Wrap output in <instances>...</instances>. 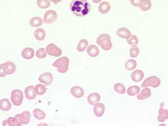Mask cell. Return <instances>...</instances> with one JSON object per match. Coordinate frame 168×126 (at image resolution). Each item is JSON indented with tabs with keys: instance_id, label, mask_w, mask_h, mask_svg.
Listing matches in <instances>:
<instances>
[{
	"instance_id": "cell-1",
	"label": "cell",
	"mask_w": 168,
	"mask_h": 126,
	"mask_svg": "<svg viewBox=\"0 0 168 126\" xmlns=\"http://www.w3.org/2000/svg\"><path fill=\"white\" fill-rule=\"evenodd\" d=\"M90 5L87 0H72L70 4L71 13L77 17H85L90 11Z\"/></svg>"
},
{
	"instance_id": "cell-2",
	"label": "cell",
	"mask_w": 168,
	"mask_h": 126,
	"mask_svg": "<svg viewBox=\"0 0 168 126\" xmlns=\"http://www.w3.org/2000/svg\"><path fill=\"white\" fill-rule=\"evenodd\" d=\"M53 66L57 68L60 73H65L68 71L69 66V59L67 57H62L53 63Z\"/></svg>"
},
{
	"instance_id": "cell-3",
	"label": "cell",
	"mask_w": 168,
	"mask_h": 126,
	"mask_svg": "<svg viewBox=\"0 0 168 126\" xmlns=\"http://www.w3.org/2000/svg\"><path fill=\"white\" fill-rule=\"evenodd\" d=\"M97 44L105 51L110 50L112 47L110 36L107 34H103L97 37Z\"/></svg>"
},
{
	"instance_id": "cell-4",
	"label": "cell",
	"mask_w": 168,
	"mask_h": 126,
	"mask_svg": "<svg viewBox=\"0 0 168 126\" xmlns=\"http://www.w3.org/2000/svg\"><path fill=\"white\" fill-rule=\"evenodd\" d=\"M24 99V94L21 90L15 89L11 92L10 100L12 103L15 106H20L22 104Z\"/></svg>"
},
{
	"instance_id": "cell-5",
	"label": "cell",
	"mask_w": 168,
	"mask_h": 126,
	"mask_svg": "<svg viewBox=\"0 0 168 126\" xmlns=\"http://www.w3.org/2000/svg\"><path fill=\"white\" fill-rule=\"evenodd\" d=\"M160 83L161 80L159 78H158L156 76H151L147 78L143 82L141 87L142 88H145L149 86H151L153 88H157L160 85Z\"/></svg>"
},
{
	"instance_id": "cell-6",
	"label": "cell",
	"mask_w": 168,
	"mask_h": 126,
	"mask_svg": "<svg viewBox=\"0 0 168 126\" xmlns=\"http://www.w3.org/2000/svg\"><path fill=\"white\" fill-rule=\"evenodd\" d=\"M15 118L19 123L20 126L28 124L31 119V114L29 111H23L22 113L15 115Z\"/></svg>"
},
{
	"instance_id": "cell-7",
	"label": "cell",
	"mask_w": 168,
	"mask_h": 126,
	"mask_svg": "<svg viewBox=\"0 0 168 126\" xmlns=\"http://www.w3.org/2000/svg\"><path fill=\"white\" fill-rule=\"evenodd\" d=\"M46 53L49 56L53 57H60L61 56L62 51L61 49L56 46V44L51 43L48 44L46 47Z\"/></svg>"
},
{
	"instance_id": "cell-8",
	"label": "cell",
	"mask_w": 168,
	"mask_h": 126,
	"mask_svg": "<svg viewBox=\"0 0 168 126\" xmlns=\"http://www.w3.org/2000/svg\"><path fill=\"white\" fill-rule=\"evenodd\" d=\"M57 14L54 10H50L47 11L44 15V22L47 24H50L56 21L57 19Z\"/></svg>"
},
{
	"instance_id": "cell-9",
	"label": "cell",
	"mask_w": 168,
	"mask_h": 126,
	"mask_svg": "<svg viewBox=\"0 0 168 126\" xmlns=\"http://www.w3.org/2000/svg\"><path fill=\"white\" fill-rule=\"evenodd\" d=\"M38 81L46 86H50L53 82V76L50 73H44L39 76Z\"/></svg>"
},
{
	"instance_id": "cell-10",
	"label": "cell",
	"mask_w": 168,
	"mask_h": 126,
	"mask_svg": "<svg viewBox=\"0 0 168 126\" xmlns=\"http://www.w3.org/2000/svg\"><path fill=\"white\" fill-rule=\"evenodd\" d=\"M24 94L26 96V98L29 100H33L36 98V92L34 90V86H28L24 90Z\"/></svg>"
},
{
	"instance_id": "cell-11",
	"label": "cell",
	"mask_w": 168,
	"mask_h": 126,
	"mask_svg": "<svg viewBox=\"0 0 168 126\" xmlns=\"http://www.w3.org/2000/svg\"><path fill=\"white\" fill-rule=\"evenodd\" d=\"M71 94L76 98H80L84 94V91L81 87L74 86L70 90Z\"/></svg>"
},
{
	"instance_id": "cell-12",
	"label": "cell",
	"mask_w": 168,
	"mask_h": 126,
	"mask_svg": "<svg viewBox=\"0 0 168 126\" xmlns=\"http://www.w3.org/2000/svg\"><path fill=\"white\" fill-rule=\"evenodd\" d=\"M4 70L7 75H11L15 73L16 70L15 64L12 61H7L4 63Z\"/></svg>"
},
{
	"instance_id": "cell-13",
	"label": "cell",
	"mask_w": 168,
	"mask_h": 126,
	"mask_svg": "<svg viewBox=\"0 0 168 126\" xmlns=\"http://www.w3.org/2000/svg\"><path fill=\"white\" fill-rule=\"evenodd\" d=\"M34 50L32 48H25L21 52V56L23 58L26 60H30L34 57Z\"/></svg>"
},
{
	"instance_id": "cell-14",
	"label": "cell",
	"mask_w": 168,
	"mask_h": 126,
	"mask_svg": "<svg viewBox=\"0 0 168 126\" xmlns=\"http://www.w3.org/2000/svg\"><path fill=\"white\" fill-rule=\"evenodd\" d=\"M93 111L95 114V116L98 117H102L105 111V107L103 103H97L94 105Z\"/></svg>"
},
{
	"instance_id": "cell-15",
	"label": "cell",
	"mask_w": 168,
	"mask_h": 126,
	"mask_svg": "<svg viewBox=\"0 0 168 126\" xmlns=\"http://www.w3.org/2000/svg\"><path fill=\"white\" fill-rule=\"evenodd\" d=\"M100 101V96L97 93H92L90 95H89L87 97L88 103L92 106H94Z\"/></svg>"
},
{
	"instance_id": "cell-16",
	"label": "cell",
	"mask_w": 168,
	"mask_h": 126,
	"mask_svg": "<svg viewBox=\"0 0 168 126\" xmlns=\"http://www.w3.org/2000/svg\"><path fill=\"white\" fill-rule=\"evenodd\" d=\"M116 34L119 37L127 40V38L131 35V33L127 28L121 27L117 30L116 31Z\"/></svg>"
},
{
	"instance_id": "cell-17",
	"label": "cell",
	"mask_w": 168,
	"mask_h": 126,
	"mask_svg": "<svg viewBox=\"0 0 168 126\" xmlns=\"http://www.w3.org/2000/svg\"><path fill=\"white\" fill-rule=\"evenodd\" d=\"M151 90L147 87H145L142 91L138 93L137 98L139 100H144L151 96Z\"/></svg>"
},
{
	"instance_id": "cell-18",
	"label": "cell",
	"mask_w": 168,
	"mask_h": 126,
	"mask_svg": "<svg viewBox=\"0 0 168 126\" xmlns=\"http://www.w3.org/2000/svg\"><path fill=\"white\" fill-rule=\"evenodd\" d=\"M144 77V73L140 70L133 71L131 74V78L134 82H140Z\"/></svg>"
},
{
	"instance_id": "cell-19",
	"label": "cell",
	"mask_w": 168,
	"mask_h": 126,
	"mask_svg": "<svg viewBox=\"0 0 168 126\" xmlns=\"http://www.w3.org/2000/svg\"><path fill=\"white\" fill-rule=\"evenodd\" d=\"M87 53L88 55L91 57H96L99 55L100 51L97 46L95 45H90L87 47Z\"/></svg>"
},
{
	"instance_id": "cell-20",
	"label": "cell",
	"mask_w": 168,
	"mask_h": 126,
	"mask_svg": "<svg viewBox=\"0 0 168 126\" xmlns=\"http://www.w3.org/2000/svg\"><path fill=\"white\" fill-rule=\"evenodd\" d=\"M168 111L167 109H163L161 107L158 111V120L159 122L163 123L168 120Z\"/></svg>"
},
{
	"instance_id": "cell-21",
	"label": "cell",
	"mask_w": 168,
	"mask_h": 126,
	"mask_svg": "<svg viewBox=\"0 0 168 126\" xmlns=\"http://www.w3.org/2000/svg\"><path fill=\"white\" fill-rule=\"evenodd\" d=\"M11 108V104L8 98H3L0 100V109L3 111H10Z\"/></svg>"
},
{
	"instance_id": "cell-22",
	"label": "cell",
	"mask_w": 168,
	"mask_h": 126,
	"mask_svg": "<svg viewBox=\"0 0 168 126\" xmlns=\"http://www.w3.org/2000/svg\"><path fill=\"white\" fill-rule=\"evenodd\" d=\"M139 7L143 11H147L151 8L152 2L150 0H141Z\"/></svg>"
},
{
	"instance_id": "cell-23",
	"label": "cell",
	"mask_w": 168,
	"mask_h": 126,
	"mask_svg": "<svg viewBox=\"0 0 168 126\" xmlns=\"http://www.w3.org/2000/svg\"><path fill=\"white\" fill-rule=\"evenodd\" d=\"M34 36L37 40L42 41L45 39L46 33L43 28H37L34 33Z\"/></svg>"
},
{
	"instance_id": "cell-24",
	"label": "cell",
	"mask_w": 168,
	"mask_h": 126,
	"mask_svg": "<svg viewBox=\"0 0 168 126\" xmlns=\"http://www.w3.org/2000/svg\"><path fill=\"white\" fill-rule=\"evenodd\" d=\"M99 10L102 14H106L110 10V5L107 2H102L99 6Z\"/></svg>"
},
{
	"instance_id": "cell-25",
	"label": "cell",
	"mask_w": 168,
	"mask_h": 126,
	"mask_svg": "<svg viewBox=\"0 0 168 126\" xmlns=\"http://www.w3.org/2000/svg\"><path fill=\"white\" fill-rule=\"evenodd\" d=\"M3 126H21L15 117H10L8 119L3 121Z\"/></svg>"
},
{
	"instance_id": "cell-26",
	"label": "cell",
	"mask_w": 168,
	"mask_h": 126,
	"mask_svg": "<svg viewBox=\"0 0 168 126\" xmlns=\"http://www.w3.org/2000/svg\"><path fill=\"white\" fill-rule=\"evenodd\" d=\"M33 114L34 118L38 120H42L46 118L45 112L38 108L34 109L33 111Z\"/></svg>"
},
{
	"instance_id": "cell-27",
	"label": "cell",
	"mask_w": 168,
	"mask_h": 126,
	"mask_svg": "<svg viewBox=\"0 0 168 126\" xmlns=\"http://www.w3.org/2000/svg\"><path fill=\"white\" fill-rule=\"evenodd\" d=\"M30 25L33 27H38L43 25V19L40 17H34L31 18Z\"/></svg>"
},
{
	"instance_id": "cell-28",
	"label": "cell",
	"mask_w": 168,
	"mask_h": 126,
	"mask_svg": "<svg viewBox=\"0 0 168 126\" xmlns=\"http://www.w3.org/2000/svg\"><path fill=\"white\" fill-rule=\"evenodd\" d=\"M89 43L86 40L83 39L79 41L78 45L77 46L76 50L79 53H83L86 49Z\"/></svg>"
},
{
	"instance_id": "cell-29",
	"label": "cell",
	"mask_w": 168,
	"mask_h": 126,
	"mask_svg": "<svg viewBox=\"0 0 168 126\" xmlns=\"http://www.w3.org/2000/svg\"><path fill=\"white\" fill-rule=\"evenodd\" d=\"M137 66V62L136 61L132 59H130L127 60L125 64V68L129 71L133 70L136 68Z\"/></svg>"
},
{
	"instance_id": "cell-30",
	"label": "cell",
	"mask_w": 168,
	"mask_h": 126,
	"mask_svg": "<svg viewBox=\"0 0 168 126\" xmlns=\"http://www.w3.org/2000/svg\"><path fill=\"white\" fill-rule=\"evenodd\" d=\"M140 91V87L138 86H132L129 87L127 90V94L129 96H135Z\"/></svg>"
},
{
	"instance_id": "cell-31",
	"label": "cell",
	"mask_w": 168,
	"mask_h": 126,
	"mask_svg": "<svg viewBox=\"0 0 168 126\" xmlns=\"http://www.w3.org/2000/svg\"><path fill=\"white\" fill-rule=\"evenodd\" d=\"M34 90L36 92V94H38L39 96H43L46 93L47 89H46V86L44 85L39 84H37L34 87Z\"/></svg>"
},
{
	"instance_id": "cell-32",
	"label": "cell",
	"mask_w": 168,
	"mask_h": 126,
	"mask_svg": "<svg viewBox=\"0 0 168 126\" xmlns=\"http://www.w3.org/2000/svg\"><path fill=\"white\" fill-rule=\"evenodd\" d=\"M114 90L118 94H124L126 93L125 86H124L122 83H116L114 85Z\"/></svg>"
},
{
	"instance_id": "cell-33",
	"label": "cell",
	"mask_w": 168,
	"mask_h": 126,
	"mask_svg": "<svg viewBox=\"0 0 168 126\" xmlns=\"http://www.w3.org/2000/svg\"><path fill=\"white\" fill-rule=\"evenodd\" d=\"M37 5L41 9H46L50 7V3L48 0H37Z\"/></svg>"
},
{
	"instance_id": "cell-34",
	"label": "cell",
	"mask_w": 168,
	"mask_h": 126,
	"mask_svg": "<svg viewBox=\"0 0 168 126\" xmlns=\"http://www.w3.org/2000/svg\"><path fill=\"white\" fill-rule=\"evenodd\" d=\"M127 43L130 46H137L139 44L138 37L135 35H130L127 39Z\"/></svg>"
},
{
	"instance_id": "cell-35",
	"label": "cell",
	"mask_w": 168,
	"mask_h": 126,
	"mask_svg": "<svg viewBox=\"0 0 168 126\" xmlns=\"http://www.w3.org/2000/svg\"><path fill=\"white\" fill-rule=\"evenodd\" d=\"M36 56L38 58L43 59L47 57V53L44 48H40L36 51Z\"/></svg>"
},
{
	"instance_id": "cell-36",
	"label": "cell",
	"mask_w": 168,
	"mask_h": 126,
	"mask_svg": "<svg viewBox=\"0 0 168 126\" xmlns=\"http://www.w3.org/2000/svg\"><path fill=\"white\" fill-rule=\"evenodd\" d=\"M139 48L137 46H133L130 48V56L132 58L137 57L139 54Z\"/></svg>"
},
{
	"instance_id": "cell-37",
	"label": "cell",
	"mask_w": 168,
	"mask_h": 126,
	"mask_svg": "<svg viewBox=\"0 0 168 126\" xmlns=\"http://www.w3.org/2000/svg\"><path fill=\"white\" fill-rule=\"evenodd\" d=\"M7 76L4 70V63L0 64V77H5Z\"/></svg>"
},
{
	"instance_id": "cell-38",
	"label": "cell",
	"mask_w": 168,
	"mask_h": 126,
	"mask_svg": "<svg viewBox=\"0 0 168 126\" xmlns=\"http://www.w3.org/2000/svg\"><path fill=\"white\" fill-rule=\"evenodd\" d=\"M140 1L141 0H130V3L132 5L135 7H139V4Z\"/></svg>"
},
{
	"instance_id": "cell-39",
	"label": "cell",
	"mask_w": 168,
	"mask_h": 126,
	"mask_svg": "<svg viewBox=\"0 0 168 126\" xmlns=\"http://www.w3.org/2000/svg\"><path fill=\"white\" fill-rule=\"evenodd\" d=\"M50 2L51 3H54L55 4H59V3H60L61 1V0H49Z\"/></svg>"
},
{
	"instance_id": "cell-40",
	"label": "cell",
	"mask_w": 168,
	"mask_h": 126,
	"mask_svg": "<svg viewBox=\"0 0 168 126\" xmlns=\"http://www.w3.org/2000/svg\"><path fill=\"white\" fill-rule=\"evenodd\" d=\"M92 1H93L94 3L98 4V3H99L100 2H101V1H102V0H92Z\"/></svg>"
}]
</instances>
